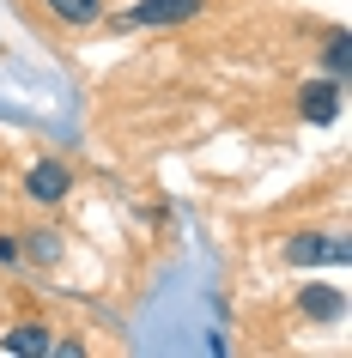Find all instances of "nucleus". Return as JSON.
Masks as SVG:
<instances>
[{
  "label": "nucleus",
  "mask_w": 352,
  "mask_h": 358,
  "mask_svg": "<svg viewBox=\"0 0 352 358\" xmlns=\"http://www.w3.org/2000/svg\"><path fill=\"white\" fill-rule=\"evenodd\" d=\"M322 67H328V79H340V85H346V73H352V37L340 31V24L322 37Z\"/></svg>",
  "instance_id": "1a4fd4ad"
},
{
  "label": "nucleus",
  "mask_w": 352,
  "mask_h": 358,
  "mask_svg": "<svg viewBox=\"0 0 352 358\" xmlns=\"http://www.w3.org/2000/svg\"><path fill=\"white\" fill-rule=\"evenodd\" d=\"M206 0H140V6H128V13H115V31H152V24H188L201 19Z\"/></svg>",
  "instance_id": "7ed1b4c3"
},
{
  "label": "nucleus",
  "mask_w": 352,
  "mask_h": 358,
  "mask_svg": "<svg viewBox=\"0 0 352 358\" xmlns=\"http://www.w3.org/2000/svg\"><path fill=\"white\" fill-rule=\"evenodd\" d=\"M340 92H346L340 79H304V85H297V115H304L310 128H328L334 115H340Z\"/></svg>",
  "instance_id": "20e7f679"
},
{
  "label": "nucleus",
  "mask_w": 352,
  "mask_h": 358,
  "mask_svg": "<svg viewBox=\"0 0 352 358\" xmlns=\"http://www.w3.org/2000/svg\"><path fill=\"white\" fill-rule=\"evenodd\" d=\"M19 262H24V249H19V231H0V267L13 273Z\"/></svg>",
  "instance_id": "9d476101"
},
{
  "label": "nucleus",
  "mask_w": 352,
  "mask_h": 358,
  "mask_svg": "<svg viewBox=\"0 0 352 358\" xmlns=\"http://www.w3.org/2000/svg\"><path fill=\"white\" fill-rule=\"evenodd\" d=\"M43 13L55 24H67V31H85V24H104L110 0H43Z\"/></svg>",
  "instance_id": "6e6552de"
},
{
  "label": "nucleus",
  "mask_w": 352,
  "mask_h": 358,
  "mask_svg": "<svg viewBox=\"0 0 352 358\" xmlns=\"http://www.w3.org/2000/svg\"><path fill=\"white\" fill-rule=\"evenodd\" d=\"M297 316L316 322V328H334V322L346 316V298H340V285H304V292H297Z\"/></svg>",
  "instance_id": "39448f33"
},
{
  "label": "nucleus",
  "mask_w": 352,
  "mask_h": 358,
  "mask_svg": "<svg viewBox=\"0 0 352 358\" xmlns=\"http://www.w3.org/2000/svg\"><path fill=\"white\" fill-rule=\"evenodd\" d=\"M279 255H286V267H346L352 249L340 231H292Z\"/></svg>",
  "instance_id": "f257e3e1"
},
{
  "label": "nucleus",
  "mask_w": 352,
  "mask_h": 358,
  "mask_svg": "<svg viewBox=\"0 0 352 358\" xmlns=\"http://www.w3.org/2000/svg\"><path fill=\"white\" fill-rule=\"evenodd\" d=\"M0 352H24V358H49L55 352V328L49 322H13L0 334Z\"/></svg>",
  "instance_id": "423d86ee"
},
{
  "label": "nucleus",
  "mask_w": 352,
  "mask_h": 358,
  "mask_svg": "<svg viewBox=\"0 0 352 358\" xmlns=\"http://www.w3.org/2000/svg\"><path fill=\"white\" fill-rule=\"evenodd\" d=\"M67 194H73V170H67V158H37V164L24 170V201L43 213L67 207Z\"/></svg>",
  "instance_id": "f03ea898"
},
{
  "label": "nucleus",
  "mask_w": 352,
  "mask_h": 358,
  "mask_svg": "<svg viewBox=\"0 0 352 358\" xmlns=\"http://www.w3.org/2000/svg\"><path fill=\"white\" fill-rule=\"evenodd\" d=\"M19 249L31 267H61V255H67V237H61L55 225H37V231H19Z\"/></svg>",
  "instance_id": "0eeeda50"
}]
</instances>
